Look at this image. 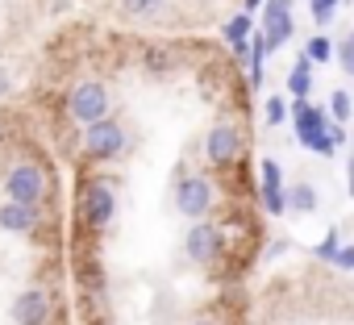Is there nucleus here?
Masks as SVG:
<instances>
[{
  "label": "nucleus",
  "mask_w": 354,
  "mask_h": 325,
  "mask_svg": "<svg viewBox=\"0 0 354 325\" xmlns=\"http://www.w3.org/2000/svg\"><path fill=\"white\" fill-rule=\"evenodd\" d=\"M292 129H296V142H300L304 150L321 154V158H329L333 146L346 142V129L333 125V121L325 117V109H317V104H308V100H296V104H292Z\"/></svg>",
  "instance_id": "f257e3e1"
},
{
  "label": "nucleus",
  "mask_w": 354,
  "mask_h": 325,
  "mask_svg": "<svg viewBox=\"0 0 354 325\" xmlns=\"http://www.w3.org/2000/svg\"><path fill=\"white\" fill-rule=\"evenodd\" d=\"M117 217V192L109 180H88L80 192V221L88 230H104Z\"/></svg>",
  "instance_id": "f03ea898"
},
{
  "label": "nucleus",
  "mask_w": 354,
  "mask_h": 325,
  "mask_svg": "<svg viewBox=\"0 0 354 325\" xmlns=\"http://www.w3.org/2000/svg\"><path fill=\"white\" fill-rule=\"evenodd\" d=\"M5 196L9 201H21V205H42L46 196V176L38 162H17V167L5 176Z\"/></svg>",
  "instance_id": "7ed1b4c3"
},
{
  "label": "nucleus",
  "mask_w": 354,
  "mask_h": 325,
  "mask_svg": "<svg viewBox=\"0 0 354 325\" xmlns=\"http://www.w3.org/2000/svg\"><path fill=\"white\" fill-rule=\"evenodd\" d=\"M184 250H188L192 263H209V259H217V254L225 250V234H221V225L196 217L192 230H188V238H184Z\"/></svg>",
  "instance_id": "20e7f679"
},
{
  "label": "nucleus",
  "mask_w": 354,
  "mask_h": 325,
  "mask_svg": "<svg viewBox=\"0 0 354 325\" xmlns=\"http://www.w3.org/2000/svg\"><path fill=\"white\" fill-rule=\"evenodd\" d=\"M84 129H88V133H84V146H88L92 158H117V154L125 150V129H121L117 121L100 117V121H92V125H84Z\"/></svg>",
  "instance_id": "39448f33"
},
{
  "label": "nucleus",
  "mask_w": 354,
  "mask_h": 325,
  "mask_svg": "<svg viewBox=\"0 0 354 325\" xmlns=\"http://www.w3.org/2000/svg\"><path fill=\"white\" fill-rule=\"evenodd\" d=\"M67 109H71V117H75L80 125L100 121V117L109 113V88H104V84H80V88L71 92Z\"/></svg>",
  "instance_id": "423d86ee"
},
{
  "label": "nucleus",
  "mask_w": 354,
  "mask_h": 325,
  "mask_svg": "<svg viewBox=\"0 0 354 325\" xmlns=\"http://www.w3.org/2000/svg\"><path fill=\"white\" fill-rule=\"evenodd\" d=\"M175 205H180V213L192 217V221L205 217L209 205H213V184H209L205 176H184L180 188H175Z\"/></svg>",
  "instance_id": "0eeeda50"
},
{
  "label": "nucleus",
  "mask_w": 354,
  "mask_h": 325,
  "mask_svg": "<svg viewBox=\"0 0 354 325\" xmlns=\"http://www.w3.org/2000/svg\"><path fill=\"white\" fill-rule=\"evenodd\" d=\"M263 38L271 50L292 38V0H263Z\"/></svg>",
  "instance_id": "6e6552de"
},
{
  "label": "nucleus",
  "mask_w": 354,
  "mask_h": 325,
  "mask_svg": "<svg viewBox=\"0 0 354 325\" xmlns=\"http://www.w3.org/2000/svg\"><path fill=\"white\" fill-rule=\"evenodd\" d=\"M259 176H263L259 196H263L267 213H271V217H283V213H288V188H283V171H279V162H275V158H263V162H259Z\"/></svg>",
  "instance_id": "1a4fd4ad"
},
{
  "label": "nucleus",
  "mask_w": 354,
  "mask_h": 325,
  "mask_svg": "<svg viewBox=\"0 0 354 325\" xmlns=\"http://www.w3.org/2000/svg\"><path fill=\"white\" fill-rule=\"evenodd\" d=\"M13 321L17 325H50V296H46V288H26L13 300Z\"/></svg>",
  "instance_id": "9d476101"
},
{
  "label": "nucleus",
  "mask_w": 354,
  "mask_h": 325,
  "mask_svg": "<svg viewBox=\"0 0 354 325\" xmlns=\"http://www.w3.org/2000/svg\"><path fill=\"white\" fill-rule=\"evenodd\" d=\"M238 154H242V133H238V125H230V121L213 125V133H209V158L225 167V162H238Z\"/></svg>",
  "instance_id": "9b49d317"
},
{
  "label": "nucleus",
  "mask_w": 354,
  "mask_h": 325,
  "mask_svg": "<svg viewBox=\"0 0 354 325\" xmlns=\"http://www.w3.org/2000/svg\"><path fill=\"white\" fill-rule=\"evenodd\" d=\"M34 225H38V205H21V201H5V205H0V230L34 234Z\"/></svg>",
  "instance_id": "f8f14e48"
},
{
  "label": "nucleus",
  "mask_w": 354,
  "mask_h": 325,
  "mask_svg": "<svg viewBox=\"0 0 354 325\" xmlns=\"http://www.w3.org/2000/svg\"><path fill=\"white\" fill-rule=\"evenodd\" d=\"M250 30H254V13L242 9V13H234V17L221 26V38H225L230 46H246V42H250Z\"/></svg>",
  "instance_id": "ddd939ff"
},
{
  "label": "nucleus",
  "mask_w": 354,
  "mask_h": 325,
  "mask_svg": "<svg viewBox=\"0 0 354 325\" xmlns=\"http://www.w3.org/2000/svg\"><path fill=\"white\" fill-rule=\"evenodd\" d=\"M288 92H292L296 100H304V96L313 92V59H308V55H300L296 67L288 71Z\"/></svg>",
  "instance_id": "4468645a"
},
{
  "label": "nucleus",
  "mask_w": 354,
  "mask_h": 325,
  "mask_svg": "<svg viewBox=\"0 0 354 325\" xmlns=\"http://www.w3.org/2000/svg\"><path fill=\"white\" fill-rule=\"evenodd\" d=\"M288 209H296V213H313V209H317V188H313V184H296V188H288Z\"/></svg>",
  "instance_id": "2eb2a0df"
},
{
  "label": "nucleus",
  "mask_w": 354,
  "mask_h": 325,
  "mask_svg": "<svg viewBox=\"0 0 354 325\" xmlns=\"http://www.w3.org/2000/svg\"><path fill=\"white\" fill-rule=\"evenodd\" d=\"M117 5H121L125 17H150V13L162 9V0H117Z\"/></svg>",
  "instance_id": "dca6fc26"
},
{
  "label": "nucleus",
  "mask_w": 354,
  "mask_h": 325,
  "mask_svg": "<svg viewBox=\"0 0 354 325\" xmlns=\"http://www.w3.org/2000/svg\"><path fill=\"white\" fill-rule=\"evenodd\" d=\"M304 55H308L313 63H325V59H333V42L317 34V38H308V42H304Z\"/></svg>",
  "instance_id": "f3484780"
},
{
  "label": "nucleus",
  "mask_w": 354,
  "mask_h": 325,
  "mask_svg": "<svg viewBox=\"0 0 354 325\" xmlns=\"http://www.w3.org/2000/svg\"><path fill=\"white\" fill-rule=\"evenodd\" d=\"M337 5H342V0H308L313 21H317V26H329V21H333V13H337Z\"/></svg>",
  "instance_id": "a211bd4d"
},
{
  "label": "nucleus",
  "mask_w": 354,
  "mask_h": 325,
  "mask_svg": "<svg viewBox=\"0 0 354 325\" xmlns=\"http://www.w3.org/2000/svg\"><path fill=\"white\" fill-rule=\"evenodd\" d=\"M337 250H342V238H337V230H329V234L317 242V250H313V254H317V259H325V263H333V254H337Z\"/></svg>",
  "instance_id": "6ab92c4d"
},
{
  "label": "nucleus",
  "mask_w": 354,
  "mask_h": 325,
  "mask_svg": "<svg viewBox=\"0 0 354 325\" xmlns=\"http://www.w3.org/2000/svg\"><path fill=\"white\" fill-rule=\"evenodd\" d=\"M333 55H337L342 71H346V75H354V34H346V38L337 42V50H333Z\"/></svg>",
  "instance_id": "aec40b11"
},
{
  "label": "nucleus",
  "mask_w": 354,
  "mask_h": 325,
  "mask_svg": "<svg viewBox=\"0 0 354 325\" xmlns=\"http://www.w3.org/2000/svg\"><path fill=\"white\" fill-rule=\"evenodd\" d=\"M350 109H354V100L337 88L333 92V100H329V113H333V121H350Z\"/></svg>",
  "instance_id": "412c9836"
},
{
  "label": "nucleus",
  "mask_w": 354,
  "mask_h": 325,
  "mask_svg": "<svg viewBox=\"0 0 354 325\" xmlns=\"http://www.w3.org/2000/svg\"><path fill=\"white\" fill-rule=\"evenodd\" d=\"M288 121V104L283 96H267V125H283Z\"/></svg>",
  "instance_id": "4be33fe9"
},
{
  "label": "nucleus",
  "mask_w": 354,
  "mask_h": 325,
  "mask_svg": "<svg viewBox=\"0 0 354 325\" xmlns=\"http://www.w3.org/2000/svg\"><path fill=\"white\" fill-rule=\"evenodd\" d=\"M333 263H337V267H346V271H354V246H342V250L333 254Z\"/></svg>",
  "instance_id": "5701e85b"
},
{
  "label": "nucleus",
  "mask_w": 354,
  "mask_h": 325,
  "mask_svg": "<svg viewBox=\"0 0 354 325\" xmlns=\"http://www.w3.org/2000/svg\"><path fill=\"white\" fill-rule=\"evenodd\" d=\"M283 254H288V242H283V238H279V242H271V246H267V259H283Z\"/></svg>",
  "instance_id": "b1692460"
},
{
  "label": "nucleus",
  "mask_w": 354,
  "mask_h": 325,
  "mask_svg": "<svg viewBox=\"0 0 354 325\" xmlns=\"http://www.w3.org/2000/svg\"><path fill=\"white\" fill-rule=\"evenodd\" d=\"M0 96H9V71L0 67Z\"/></svg>",
  "instance_id": "393cba45"
},
{
  "label": "nucleus",
  "mask_w": 354,
  "mask_h": 325,
  "mask_svg": "<svg viewBox=\"0 0 354 325\" xmlns=\"http://www.w3.org/2000/svg\"><path fill=\"white\" fill-rule=\"evenodd\" d=\"M254 9H263V0H246V13H254Z\"/></svg>",
  "instance_id": "a878e982"
},
{
  "label": "nucleus",
  "mask_w": 354,
  "mask_h": 325,
  "mask_svg": "<svg viewBox=\"0 0 354 325\" xmlns=\"http://www.w3.org/2000/svg\"><path fill=\"white\" fill-rule=\"evenodd\" d=\"M350 196H354V158H350Z\"/></svg>",
  "instance_id": "bb28decb"
},
{
  "label": "nucleus",
  "mask_w": 354,
  "mask_h": 325,
  "mask_svg": "<svg viewBox=\"0 0 354 325\" xmlns=\"http://www.w3.org/2000/svg\"><path fill=\"white\" fill-rule=\"evenodd\" d=\"M196 325H209V321H196Z\"/></svg>",
  "instance_id": "cd10ccee"
},
{
  "label": "nucleus",
  "mask_w": 354,
  "mask_h": 325,
  "mask_svg": "<svg viewBox=\"0 0 354 325\" xmlns=\"http://www.w3.org/2000/svg\"><path fill=\"white\" fill-rule=\"evenodd\" d=\"M0 138H5V129H0Z\"/></svg>",
  "instance_id": "c85d7f7f"
}]
</instances>
